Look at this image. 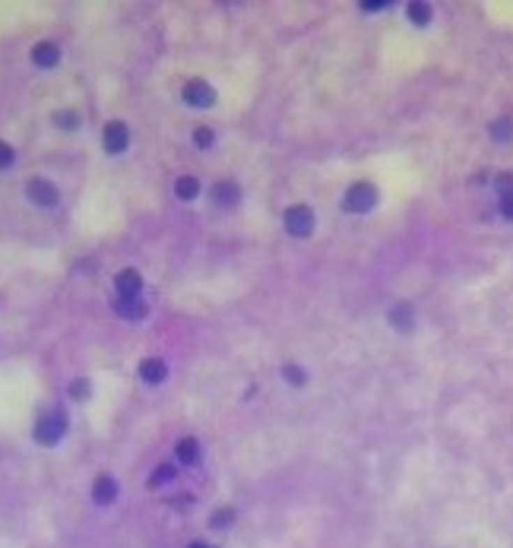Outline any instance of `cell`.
<instances>
[{
    "instance_id": "cell-1",
    "label": "cell",
    "mask_w": 513,
    "mask_h": 548,
    "mask_svg": "<svg viewBox=\"0 0 513 548\" xmlns=\"http://www.w3.org/2000/svg\"><path fill=\"white\" fill-rule=\"evenodd\" d=\"M64 431H67V415H64L61 409L48 412V415H41L38 422H35V440L45 447L57 444V440L64 438Z\"/></svg>"
},
{
    "instance_id": "cell-2",
    "label": "cell",
    "mask_w": 513,
    "mask_h": 548,
    "mask_svg": "<svg viewBox=\"0 0 513 548\" xmlns=\"http://www.w3.org/2000/svg\"><path fill=\"white\" fill-rule=\"evenodd\" d=\"M374 203H377V191L371 184L349 187V193H345V200H342V206H345L349 213H368Z\"/></svg>"
},
{
    "instance_id": "cell-3",
    "label": "cell",
    "mask_w": 513,
    "mask_h": 548,
    "mask_svg": "<svg viewBox=\"0 0 513 548\" xmlns=\"http://www.w3.org/2000/svg\"><path fill=\"white\" fill-rule=\"evenodd\" d=\"M311 228H314V213L308 206H292L285 213V232L295 235V238H308Z\"/></svg>"
},
{
    "instance_id": "cell-4",
    "label": "cell",
    "mask_w": 513,
    "mask_h": 548,
    "mask_svg": "<svg viewBox=\"0 0 513 548\" xmlns=\"http://www.w3.org/2000/svg\"><path fill=\"white\" fill-rule=\"evenodd\" d=\"M184 102L193 105V108H209V105L216 102V89L203 80H191L184 86Z\"/></svg>"
},
{
    "instance_id": "cell-5",
    "label": "cell",
    "mask_w": 513,
    "mask_h": 548,
    "mask_svg": "<svg viewBox=\"0 0 513 548\" xmlns=\"http://www.w3.org/2000/svg\"><path fill=\"white\" fill-rule=\"evenodd\" d=\"M26 191H29V200H32V203H38V206H57V200H61L57 187L51 184V181H45V178L29 181Z\"/></svg>"
},
{
    "instance_id": "cell-6",
    "label": "cell",
    "mask_w": 513,
    "mask_h": 548,
    "mask_svg": "<svg viewBox=\"0 0 513 548\" xmlns=\"http://www.w3.org/2000/svg\"><path fill=\"white\" fill-rule=\"evenodd\" d=\"M114 288H117V298H121V302H133V298H140L143 279H140L137 269H124V273H117Z\"/></svg>"
},
{
    "instance_id": "cell-7",
    "label": "cell",
    "mask_w": 513,
    "mask_h": 548,
    "mask_svg": "<svg viewBox=\"0 0 513 548\" xmlns=\"http://www.w3.org/2000/svg\"><path fill=\"white\" fill-rule=\"evenodd\" d=\"M127 143H131V133H127V127H124L121 121H111L108 127H105V152L117 156V152L127 149Z\"/></svg>"
},
{
    "instance_id": "cell-8",
    "label": "cell",
    "mask_w": 513,
    "mask_h": 548,
    "mask_svg": "<svg viewBox=\"0 0 513 548\" xmlns=\"http://www.w3.org/2000/svg\"><path fill=\"white\" fill-rule=\"evenodd\" d=\"M32 61L38 64V67H57V61H61V51H57V45H51V41H41V45H35L32 48Z\"/></svg>"
},
{
    "instance_id": "cell-9",
    "label": "cell",
    "mask_w": 513,
    "mask_h": 548,
    "mask_svg": "<svg viewBox=\"0 0 513 548\" xmlns=\"http://www.w3.org/2000/svg\"><path fill=\"white\" fill-rule=\"evenodd\" d=\"M92 498H96V504H111L117 498V482L111 475H98L92 485Z\"/></svg>"
},
{
    "instance_id": "cell-10",
    "label": "cell",
    "mask_w": 513,
    "mask_h": 548,
    "mask_svg": "<svg viewBox=\"0 0 513 548\" xmlns=\"http://www.w3.org/2000/svg\"><path fill=\"white\" fill-rule=\"evenodd\" d=\"M165 374H168V368H165L162 358H146V362L140 364V377H143L146 384H162Z\"/></svg>"
},
{
    "instance_id": "cell-11",
    "label": "cell",
    "mask_w": 513,
    "mask_h": 548,
    "mask_svg": "<svg viewBox=\"0 0 513 548\" xmlns=\"http://www.w3.org/2000/svg\"><path fill=\"white\" fill-rule=\"evenodd\" d=\"M212 200H216V203H222V206H235L241 200L238 184H232V181H219V184L212 187Z\"/></svg>"
},
{
    "instance_id": "cell-12",
    "label": "cell",
    "mask_w": 513,
    "mask_h": 548,
    "mask_svg": "<svg viewBox=\"0 0 513 548\" xmlns=\"http://www.w3.org/2000/svg\"><path fill=\"white\" fill-rule=\"evenodd\" d=\"M114 311L121 317H127V320H140V317H146V304L140 302V298H133V302H121V298H117Z\"/></svg>"
},
{
    "instance_id": "cell-13",
    "label": "cell",
    "mask_w": 513,
    "mask_h": 548,
    "mask_svg": "<svg viewBox=\"0 0 513 548\" xmlns=\"http://www.w3.org/2000/svg\"><path fill=\"white\" fill-rule=\"evenodd\" d=\"M178 459L184 463V466H193L200 459V444L193 438H184V440H178Z\"/></svg>"
},
{
    "instance_id": "cell-14",
    "label": "cell",
    "mask_w": 513,
    "mask_h": 548,
    "mask_svg": "<svg viewBox=\"0 0 513 548\" xmlns=\"http://www.w3.org/2000/svg\"><path fill=\"white\" fill-rule=\"evenodd\" d=\"M390 323L399 329H409L412 327V308L409 304H396V308L390 311Z\"/></svg>"
},
{
    "instance_id": "cell-15",
    "label": "cell",
    "mask_w": 513,
    "mask_h": 548,
    "mask_svg": "<svg viewBox=\"0 0 513 548\" xmlns=\"http://www.w3.org/2000/svg\"><path fill=\"white\" fill-rule=\"evenodd\" d=\"M491 137L500 140V143L513 140V117H500V121H494L491 124Z\"/></svg>"
},
{
    "instance_id": "cell-16",
    "label": "cell",
    "mask_w": 513,
    "mask_h": 548,
    "mask_svg": "<svg viewBox=\"0 0 513 548\" xmlns=\"http://www.w3.org/2000/svg\"><path fill=\"white\" fill-rule=\"evenodd\" d=\"M171 479H174V466H171V463H162V466H156V473L149 475V488H158Z\"/></svg>"
},
{
    "instance_id": "cell-17",
    "label": "cell",
    "mask_w": 513,
    "mask_h": 548,
    "mask_svg": "<svg viewBox=\"0 0 513 548\" xmlns=\"http://www.w3.org/2000/svg\"><path fill=\"white\" fill-rule=\"evenodd\" d=\"M174 191H178V197H181V200H193V197L200 193V184H197V178H178Z\"/></svg>"
},
{
    "instance_id": "cell-18",
    "label": "cell",
    "mask_w": 513,
    "mask_h": 548,
    "mask_svg": "<svg viewBox=\"0 0 513 548\" xmlns=\"http://www.w3.org/2000/svg\"><path fill=\"white\" fill-rule=\"evenodd\" d=\"M409 20L415 26H424V22L431 20V7L428 3H409Z\"/></svg>"
},
{
    "instance_id": "cell-19",
    "label": "cell",
    "mask_w": 513,
    "mask_h": 548,
    "mask_svg": "<svg viewBox=\"0 0 513 548\" xmlns=\"http://www.w3.org/2000/svg\"><path fill=\"white\" fill-rule=\"evenodd\" d=\"M232 520H235V510L232 508H222V510H216L212 514V529H225V526H232Z\"/></svg>"
},
{
    "instance_id": "cell-20",
    "label": "cell",
    "mask_w": 513,
    "mask_h": 548,
    "mask_svg": "<svg viewBox=\"0 0 513 548\" xmlns=\"http://www.w3.org/2000/svg\"><path fill=\"white\" fill-rule=\"evenodd\" d=\"M89 390H92L89 380H82V377H76L73 384H70V397H73V399H86V397H89Z\"/></svg>"
},
{
    "instance_id": "cell-21",
    "label": "cell",
    "mask_w": 513,
    "mask_h": 548,
    "mask_svg": "<svg viewBox=\"0 0 513 548\" xmlns=\"http://www.w3.org/2000/svg\"><path fill=\"white\" fill-rule=\"evenodd\" d=\"M282 374H285V380H288V384H295V387L304 384V371L298 368V364H285V371H282Z\"/></svg>"
},
{
    "instance_id": "cell-22",
    "label": "cell",
    "mask_w": 513,
    "mask_h": 548,
    "mask_svg": "<svg viewBox=\"0 0 513 548\" xmlns=\"http://www.w3.org/2000/svg\"><path fill=\"white\" fill-rule=\"evenodd\" d=\"M193 140H197L200 149H209V146H212V131H209V127H197V131H193Z\"/></svg>"
},
{
    "instance_id": "cell-23",
    "label": "cell",
    "mask_w": 513,
    "mask_h": 548,
    "mask_svg": "<svg viewBox=\"0 0 513 548\" xmlns=\"http://www.w3.org/2000/svg\"><path fill=\"white\" fill-rule=\"evenodd\" d=\"M54 124H57V127H64V131H73V127H76L73 111H61V114L54 117Z\"/></svg>"
},
{
    "instance_id": "cell-24",
    "label": "cell",
    "mask_w": 513,
    "mask_h": 548,
    "mask_svg": "<svg viewBox=\"0 0 513 548\" xmlns=\"http://www.w3.org/2000/svg\"><path fill=\"white\" fill-rule=\"evenodd\" d=\"M13 165V149L7 143H0V168H10Z\"/></svg>"
},
{
    "instance_id": "cell-25",
    "label": "cell",
    "mask_w": 513,
    "mask_h": 548,
    "mask_svg": "<svg viewBox=\"0 0 513 548\" xmlns=\"http://www.w3.org/2000/svg\"><path fill=\"white\" fill-rule=\"evenodd\" d=\"M500 213H504L507 219H513V193L510 197H500Z\"/></svg>"
},
{
    "instance_id": "cell-26",
    "label": "cell",
    "mask_w": 513,
    "mask_h": 548,
    "mask_svg": "<svg viewBox=\"0 0 513 548\" xmlns=\"http://www.w3.org/2000/svg\"><path fill=\"white\" fill-rule=\"evenodd\" d=\"M387 7V0H364L362 3V10H383Z\"/></svg>"
},
{
    "instance_id": "cell-27",
    "label": "cell",
    "mask_w": 513,
    "mask_h": 548,
    "mask_svg": "<svg viewBox=\"0 0 513 548\" xmlns=\"http://www.w3.org/2000/svg\"><path fill=\"white\" fill-rule=\"evenodd\" d=\"M191 548H212V545H206V542H193Z\"/></svg>"
}]
</instances>
